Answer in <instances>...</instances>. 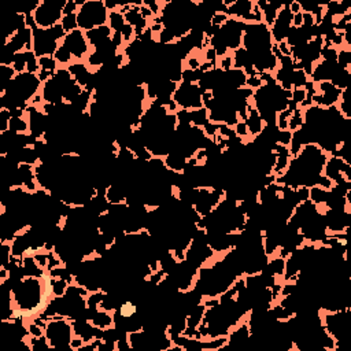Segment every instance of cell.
<instances>
[{
	"label": "cell",
	"instance_id": "cell-1",
	"mask_svg": "<svg viewBox=\"0 0 351 351\" xmlns=\"http://www.w3.org/2000/svg\"><path fill=\"white\" fill-rule=\"evenodd\" d=\"M77 1V0H75ZM77 23L78 29L88 32L108 23V11L103 1H77Z\"/></svg>",
	"mask_w": 351,
	"mask_h": 351
}]
</instances>
